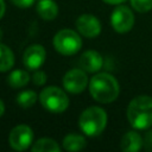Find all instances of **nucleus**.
<instances>
[{
    "mask_svg": "<svg viewBox=\"0 0 152 152\" xmlns=\"http://www.w3.org/2000/svg\"><path fill=\"white\" fill-rule=\"evenodd\" d=\"M37 12L44 20H53L58 14V6L53 0H39Z\"/></svg>",
    "mask_w": 152,
    "mask_h": 152,
    "instance_id": "ddd939ff",
    "label": "nucleus"
},
{
    "mask_svg": "<svg viewBox=\"0 0 152 152\" xmlns=\"http://www.w3.org/2000/svg\"><path fill=\"white\" fill-rule=\"evenodd\" d=\"M14 64V55L12 50L4 44H0V72L10 70Z\"/></svg>",
    "mask_w": 152,
    "mask_h": 152,
    "instance_id": "f3484780",
    "label": "nucleus"
},
{
    "mask_svg": "<svg viewBox=\"0 0 152 152\" xmlns=\"http://www.w3.org/2000/svg\"><path fill=\"white\" fill-rule=\"evenodd\" d=\"M10 145L15 151H25L27 150L33 141V131L27 125H18L12 128L8 137Z\"/></svg>",
    "mask_w": 152,
    "mask_h": 152,
    "instance_id": "423d86ee",
    "label": "nucleus"
},
{
    "mask_svg": "<svg viewBox=\"0 0 152 152\" xmlns=\"http://www.w3.org/2000/svg\"><path fill=\"white\" fill-rule=\"evenodd\" d=\"M127 119L135 129H147L152 126V97L139 95L127 107Z\"/></svg>",
    "mask_w": 152,
    "mask_h": 152,
    "instance_id": "f03ea898",
    "label": "nucleus"
},
{
    "mask_svg": "<svg viewBox=\"0 0 152 152\" xmlns=\"http://www.w3.org/2000/svg\"><path fill=\"white\" fill-rule=\"evenodd\" d=\"M11 1L17 7H20V8H27V7L32 6L34 2V0H11Z\"/></svg>",
    "mask_w": 152,
    "mask_h": 152,
    "instance_id": "4be33fe9",
    "label": "nucleus"
},
{
    "mask_svg": "<svg viewBox=\"0 0 152 152\" xmlns=\"http://www.w3.org/2000/svg\"><path fill=\"white\" fill-rule=\"evenodd\" d=\"M107 125V114L104 109L97 106L88 107L82 112L78 119L81 131L89 137H96L103 132Z\"/></svg>",
    "mask_w": 152,
    "mask_h": 152,
    "instance_id": "7ed1b4c3",
    "label": "nucleus"
},
{
    "mask_svg": "<svg viewBox=\"0 0 152 152\" xmlns=\"http://www.w3.org/2000/svg\"><path fill=\"white\" fill-rule=\"evenodd\" d=\"M80 66L84 71L88 72H96L99 71L103 65L102 56L94 50H87L84 51L80 57Z\"/></svg>",
    "mask_w": 152,
    "mask_h": 152,
    "instance_id": "9b49d317",
    "label": "nucleus"
},
{
    "mask_svg": "<svg viewBox=\"0 0 152 152\" xmlns=\"http://www.w3.org/2000/svg\"><path fill=\"white\" fill-rule=\"evenodd\" d=\"M32 81H33V83H34L36 86H43V84H45V82H46V74H45L44 71L37 69V70L34 71L33 76H32Z\"/></svg>",
    "mask_w": 152,
    "mask_h": 152,
    "instance_id": "aec40b11",
    "label": "nucleus"
},
{
    "mask_svg": "<svg viewBox=\"0 0 152 152\" xmlns=\"http://www.w3.org/2000/svg\"><path fill=\"white\" fill-rule=\"evenodd\" d=\"M32 152H58L61 150L58 142L50 138L38 139L31 147Z\"/></svg>",
    "mask_w": 152,
    "mask_h": 152,
    "instance_id": "2eb2a0df",
    "label": "nucleus"
},
{
    "mask_svg": "<svg viewBox=\"0 0 152 152\" xmlns=\"http://www.w3.org/2000/svg\"><path fill=\"white\" fill-rule=\"evenodd\" d=\"M37 101V94L33 90H24L18 94L17 102L23 108H30L32 107Z\"/></svg>",
    "mask_w": 152,
    "mask_h": 152,
    "instance_id": "a211bd4d",
    "label": "nucleus"
},
{
    "mask_svg": "<svg viewBox=\"0 0 152 152\" xmlns=\"http://www.w3.org/2000/svg\"><path fill=\"white\" fill-rule=\"evenodd\" d=\"M89 91L95 101L100 103H109L119 96L120 87L113 75L100 72L91 77L89 82Z\"/></svg>",
    "mask_w": 152,
    "mask_h": 152,
    "instance_id": "f257e3e1",
    "label": "nucleus"
},
{
    "mask_svg": "<svg viewBox=\"0 0 152 152\" xmlns=\"http://www.w3.org/2000/svg\"><path fill=\"white\" fill-rule=\"evenodd\" d=\"M1 37H2V32H1V30H0V39H1Z\"/></svg>",
    "mask_w": 152,
    "mask_h": 152,
    "instance_id": "a878e982",
    "label": "nucleus"
},
{
    "mask_svg": "<svg viewBox=\"0 0 152 152\" xmlns=\"http://www.w3.org/2000/svg\"><path fill=\"white\" fill-rule=\"evenodd\" d=\"M45 57H46L45 49L39 44H33L25 50L23 55V63L27 69L37 70L45 62Z\"/></svg>",
    "mask_w": 152,
    "mask_h": 152,
    "instance_id": "9d476101",
    "label": "nucleus"
},
{
    "mask_svg": "<svg viewBox=\"0 0 152 152\" xmlns=\"http://www.w3.org/2000/svg\"><path fill=\"white\" fill-rule=\"evenodd\" d=\"M4 113H5V104H4V102L0 100V116H2Z\"/></svg>",
    "mask_w": 152,
    "mask_h": 152,
    "instance_id": "393cba45",
    "label": "nucleus"
},
{
    "mask_svg": "<svg viewBox=\"0 0 152 152\" xmlns=\"http://www.w3.org/2000/svg\"><path fill=\"white\" fill-rule=\"evenodd\" d=\"M87 141L83 135L76 134V133H70L64 137L63 139V147L66 151H80L84 148Z\"/></svg>",
    "mask_w": 152,
    "mask_h": 152,
    "instance_id": "4468645a",
    "label": "nucleus"
},
{
    "mask_svg": "<svg viewBox=\"0 0 152 152\" xmlns=\"http://www.w3.org/2000/svg\"><path fill=\"white\" fill-rule=\"evenodd\" d=\"M30 82V75L27 71L17 69L12 71L8 76V84L12 88H23Z\"/></svg>",
    "mask_w": 152,
    "mask_h": 152,
    "instance_id": "dca6fc26",
    "label": "nucleus"
},
{
    "mask_svg": "<svg viewBox=\"0 0 152 152\" xmlns=\"http://www.w3.org/2000/svg\"><path fill=\"white\" fill-rule=\"evenodd\" d=\"M63 87L71 94H78L88 86V76L83 69H71L63 77Z\"/></svg>",
    "mask_w": 152,
    "mask_h": 152,
    "instance_id": "6e6552de",
    "label": "nucleus"
},
{
    "mask_svg": "<svg viewBox=\"0 0 152 152\" xmlns=\"http://www.w3.org/2000/svg\"><path fill=\"white\" fill-rule=\"evenodd\" d=\"M106 4H109V5H120L122 2H125L126 0H103Z\"/></svg>",
    "mask_w": 152,
    "mask_h": 152,
    "instance_id": "b1692460",
    "label": "nucleus"
},
{
    "mask_svg": "<svg viewBox=\"0 0 152 152\" xmlns=\"http://www.w3.org/2000/svg\"><path fill=\"white\" fill-rule=\"evenodd\" d=\"M142 140H144V147H145L147 151H152V128L148 129V131L145 133Z\"/></svg>",
    "mask_w": 152,
    "mask_h": 152,
    "instance_id": "412c9836",
    "label": "nucleus"
},
{
    "mask_svg": "<svg viewBox=\"0 0 152 152\" xmlns=\"http://www.w3.org/2000/svg\"><path fill=\"white\" fill-rule=\"evenodd\" d=\"M40 104L51 113H62L69 106L68 95L58 87H45L39 94Z\"/></svg>",
    "mask_w": 152,
    "mask_h": 152,
    "instance_id": "20e7f679",
    "label": "nucleus"
},
{
    "mask_svg": "<svg viewBox=\"0 0 152 152\" xmlns=\"http://www.w3.org/2000/svg\"><path fill=\"white\" fill-rule=\"evenodd\" d=\"M78 32L87 38H95L101 32V23L93 14H82L76 20Z\"/></svg>",
    "mask_w": 152,
    "mask_h": 152,
    "instance_id": "1a4fd4ad",
    "label": "nucleus"
},
{
    "mask_svg": "<svg viewBox=\"0 0 152 152\" xmlns=\"http://www.w3.org/2000/svg\"><path fill=\"white\" fill-rule=\"evenodd\" d=\"M132 7L140 13H146L152 10V0H129Z\"/></svg>",
    "mask_w": 152,
    "mask_h": 152,
    "instance_id": "6ab92c4d",
    "label": "nucleus"
},
{
    "mask_svg": "<svg viewBox=\"0 0 152 152\" xmlns=\"http://www.w3.org/2000/svg\"><path fill=\"white\" fill-rule=\"evenodd\" d=\"M55 49L65 56L75 55L82 46V39L77 32L70 28H63L58 31L53 37Z\"/></svg>",
    "mask_w": 152,
    "mask_h": 152,
    "instance_id": "39448f33",
    "label": "nucleus"
},
{
    "mask_svg": "<svg viewBox=\"0 0 152 152\" xmlns=\"http://www.w3.org/2000/svg\"><path fill=\"white\" fill-rule=\"evenodd\" d=\"M110 24L114 31L126 33L132 30L134 25V15L127 6H118L110 14Z\"/></svg>",
    "mask_w": 152,
    "mask_h": 152,
    "instance_id": "0eeeda50",
    "label": "nucleus"
},
{
    "mask_svg": "<svg viewBox=\"0 0 152 152\" xmlns=\"http://www.w3.org/2000/svg\"><path fill=\"white\" fill-rule=\"evenodd\" d=\"M120 146L124 152H137L144 146V140L138 132L129 131L124 134Z\"/></svg>",
    "mask_w": 152,
    "mask_h": 152,
    "instance_id": "f8f14e48",
    "label": "nucleus"
},
{
    "mask_svg": "<svg viewBox=\"0 0 152 152\" xmlns=\"http://www.w3.org/2000/svg\"><path fill=\"white\" fill-rule=\"evenodd\" d=\"M5 10H6V5L4 0H0V19L2 18V15L5 14Z\"/></svg>",
    "mask_w": 152,
    "mask_h": 152,
    "instance_id": "5701e85b",
    "label": "nucleus"
}]
</instances>
